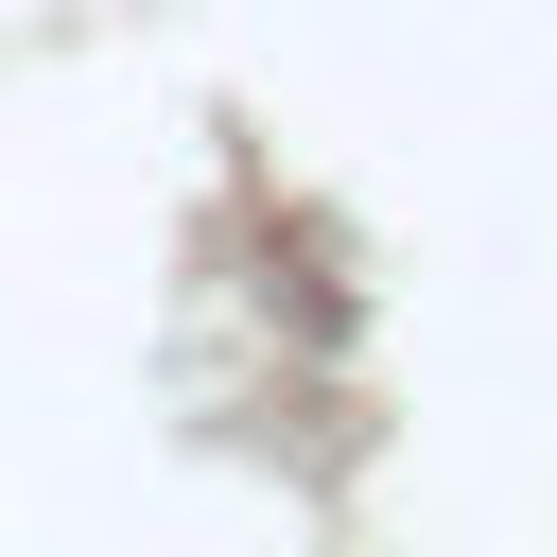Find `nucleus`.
Returning a JSON list of instances; mask_svg holds the SVG:
<instances>
[]
</instances>
